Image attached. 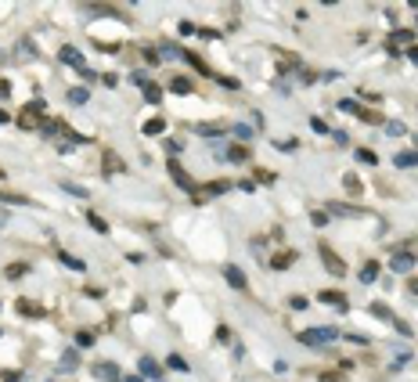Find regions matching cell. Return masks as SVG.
Listing matches in <instances>:
<instances>
[{
  "label": "cell",
  "mask_w": 418,
  "mask_h": 382,
  "mask_svg": "<svg viewBox=\"0 0 418 382\" xmlns=\"http://www.w3.org/2000/svg\"><path fill=\"white\" fill-rule=\"evenodd\" d=\"M332 339H339V332H335L332 325H324V328H306V332L296 335V343L310 346V350H317V346H324V343H332Z\"/></svg>",
  "instance_id": "6da1fadb"
},
{
  "label": "cell",
  "mask_w": 418,
  "mask_h": 382,
  "mask_svg": "<svg viewBox=\"0 0 418 382\" xmlns=\"http://www.w3.org/2000/svg\"><path fill=\"white\" fill-rule=\"evenodd\" d=\"M43 98H36V101H29L25 109H22V116H18V127L22 130H36V127H43Z\"/></svg>",
  "instance_id": "7a4b0ae2"
},
{
  "label": "cell",
  "mask_w": 418,
  "mask_h": 382,
  "mask_svg": "<svg viewBox=\"0 0 418 382\" xmlns=\"http://www.w3.org/2000/svg\"><path fill=\"white\" fill-rule=\"evenodd\" d=\"M321 263H324V270H328V274H335V278H343V274H346V263H343V259H339L328 246H321Z\"/></svg>",
  "instance_id": "3957f363"
},
{
  "label": "cell",
  "mask_w": 418,
  "mask_h": 382,
  "mask_svg": "<svg viewBox=\"0 0 418 382\" xmlns=\"http://www.w3.org/2000/svg\"><path fill=\"white\" fill-rule=\"evenodd\" d=\"M224 278H227L231 288H238V292H242V288H249V278H245V270L235 267V263H227V267H224Z\"/></svg>",
  "instance_id": "277c9868"
},
{
  "label": "cell",
  "mask_w": 418,
  "mask_h": 382,
  "mask_svg": "<svg viewBox=\"0 0 418 382\" xmlns=\"http://www.w3.org/2000/svg\"><path fill=\"white\" fill-rule=\"evenodd\" d=\"M94 379H101V382H123V375H119V368H116L112 361L94 364Z\"/></svg>",
  "instance_id": "5b68a950"
},
{
  "label": "cell",
  "mask_w": 418,
  "mask_h": 382,
  "mask_svg": "<svg viewBox=\"0 0 418 382\" xmlns=\"http://www.w3.org/2000/svg\"><path fill=\"white\" fill-rule=\"evenodd\" d=\"M404 43H411V29H393L390 40H386V51H390V54H400Z\"/></svg>",
  "instance_id": "8992f818"
},
{
  "label": "cell",
  "mask_w": 418,
  "mask_h": 382,
  "mask_svg": "<svg viewBox=\"0 0 418 382\" xmlns=\"http://www.w3.org/2000/svg\"><path fill=\"white\" fill-rule=\"evenodd\" d=\"M224 191H231V180H213V184H206V188H198V202H206V198H213V195H224Z\"/></svg>",
  "instance_id": "52a82bcc"
},
{
  "label": "cell",
  "mask_w": 418,
  "mask_h": 382,
  "mask_svg": "<svg viewBox=\"0 0 418 382\" xmlns=\"http://www.w3.org/2000/svg\"><path fill=\"white\" fill-rule=\"evenodd\" d=\"M58 58H61V62H65V65H72V69H80V72L87 69V65H83V54L76 51V47H69V43H65V47H61V51H58Z\"/></svg>",
  "instance_id": "ba28073f"
},
{
  "label": "cell",
  "mask_w": 418,
  "mask_h": 382,
  "mask_svg": "<svg viewBox=\"0 0 418 382\" xmlns=\"http://www.w3.org/2000/svg\"><path fill=\"white\" fill-rule=\"evenodd\" d=\"M169 177H173V180H177V184H180V188H188L191 195H198V188H195V180H191L188 173H184V170H180V162H169Z\"/></svg>",
  "instance_id": "9c48e42d"
},
{
  "label": "cell",
  "mask_w": 418,
  "mask_h": 382,
  "mask_svg": "<svg viewBox=\"0 0 418 382\" xmlns=\"http://www.w3.org/2000/svg\"><path fill=\"white\" fill-rule=\"evenodd\" d=\"M415 259H418V256H408V253H397V256L390 259V270H397V274H411V267H415Z\"/></svg>",
  "instance_id": "30bf717a"
},
{
  "label": "cell",
  "mask_w": 418,
  "mask_h": 382,
  "mask_svg": "<svg viewBox=\"0 0 418 382\" xmlns=\"http://www.w3.org/2000/svg\"><path fill=\"white\" fill-rule=\"evenodd\" d=\"M141 379H162V368H159V361H151V357H141Z\"/></svg>",
  "instance_id": "8fae6325"
},
{
  "label": "cell",
  "mask_w": 418,
  "mask_h": 382,
  "mask_svg": "<svg viewBox=\"0 0 418 382\" xmlns=\"http://www.w3.org/2000/svg\"><path fill=\"white\" fill-rule=\"evenodd\" d=\"M14 310H18L22 317H43L40 303H33V299H18V303H14Z\"/></svg>",
  "instance_id": "7c38bea8"
},
{
  "label": "cell",
  "mask_w": 418,
  "mask_h": 382,
  "mask_svg": "<svg viewBox=\"0 0 418 382\" xmlns=\"http://www.w3.org/2000/svg\"><path fill=\"white\" fill-rule=\"evenodd\" d=\"M400 170H415L418 166V151H397V159H393Z\"/></svg>",
  "instance_id": "4fadbf2b"
},
{
  "label": "cell",
  "mask_w": 418,
  "mask_h": 382,
  "mask_svg": "<svg viewBox=\"0 0 418 382\" xmlns=\"http://www.w3.org/2000/svg\"><path fill=\"white\" fill-rule=\"evenodd\" d=\"M169 94H191V80L188 76H173L169 80Z\"/></svg>",
  "instance_id": "5bb4252c"
},
{
  "label": "cell",
  "mask_w": 418,
  "mask_h": 382,
  "mask_svg": "<svg viewBox=\"0 0 418 382\" xmlns=\"http://www.w3.org/2000/svg\"><path fill=\"white\" fill-rule=\"evenodd\" d=\"M101 162H105V173H108V177L123 170V159L116 155V151H105V159H101Z\"/></svg>",
  "instance_id": "9a60e30c"
},
{
  "label": "cell",
  "mask_w": 418,
  "mask_h": 382,
  "mask_svg": "<svg viewBox=\"0 0 418 382\" xmlns=\"http://www.w3.org/2000/svg\"><path fill=\"white\" fill-rule=\"evenodd\" d=\"M375 278H379V263H375V259H368V263L361 267V281H364V285H371Z\"/></svg>",
  "instance_id": "2e32d148"
},
{
  "label": "cell",
  "mask_w": 418,
  "mask_h": 382,
  "mask_svg": "<svg viewBox=\"0 0 418 382\" xmlns=\"http://www.w3.org/2000/svg\"><path fill=\"white\" fill-rule=\"evenodd\" d=\"M317 299L321 303H332V307H339V310H346V296L343 292H321Z\"/></svg>",
  "instance_id": "e0dca14e"
},
{
  "label": "cell",
  "mask_w": 418,
  "mask_h": 382,
  "mask_svg": "<svg viewBox=\"0 0 418 382\" xmlns=\"http://www.w3.org/2000/svg\"><path fill=\"white\" fill-rule=\"evenodd\" d=\"M328 209L335 213V217H361V209H357V206H343V202H332Z\"/></svg>",
  "instance_id": "ac0fdd59"
},
{
  "label": "cell",
  "mask_w": 418,
  "mask_h": 382,
  "mask_svg": "<svg viewBox=\"0 0 418 382\" xmlns=\"http://www.w3.org/2000/svg\"><path fill=\"white\" fill-rule=\"evenodd\" d=\"M166 368H169V372H188V361H184L180 354H169V357H166Z\"/></svg>",
  "instance_id": "d6986e66"
},
{
  "label": "cell",
  "mask_w": 418,
  "mask_h": 382,
  "mask_svg": "<svg viewBox=\"0 0 418 382\" xmlns=\"http://www.w3.org/2000/svg\"><path fill=\"white\" fill-rule=\"evenodd\" d=\"M292 259H296V253H278V256L271 259V267H274V270H285V267L292 263Z\"/></svg>",
  "instance_id": "ffe728a7"
},
{
  "label": "cell",
  "mask_w": 418,
  "mask_h": 382,
  "mask_svg": "<svg viewBox=\"0 0 418 382\" xmlns=\"http://www.w3.org/2000/svg\"><path fill=\"white\" fill-rule=\"evenodd\" d=\"M198 133H206V137H224V133H227V127H224V123H213V127H209V123H202V127H198Z\"/></svg>",
  "instance_id": "44dd1931"
},
{
  "label": "cell",
  "mask_w": 418,
  "mask_h": 382,
  "mask_svg": "<svg viewBox=\"0 0 418 382\" xmlns=\"http://www.w3.org/2000/svg\"><path fill=\"white\" fill-rule=\"evenodd\" d=\"M227 159H231V162H245V159H249V148H245V144H235V148L227 151Z\"/></svg>",
  "instance_id": "7402d4cb"
},
{
  "label": "cell",
  "mask_w": 418,
  "mask_h": 382,
  "mask_svg": "<svg viewBox=\"0 0 418 382\" xmlns=\"http://www.w3.org/2000/svg\"><path fill=\"white\" fill-rule=\"evenodd\" d=\"M141 90H144V98H148V101H151V105H159V101H162V90H159V87H155V83H144V87H141Z\"/></svg>",
  "instance_id": "603a6c76"
},
{
  "label": "cell",
  "mask_w": 418,
  "mask_h": 382,
  "mask_svg": "<svg viewBox=\"0 0 418 382\" xmlns=\"http://www.w3.org/2000/svg\"><path fill=\"white\" fill-rule=\"evenodd\" d=\"M371 314H375L379 321H393V310L386 307V303H371Z\"/></svg>",
  "instance_id": "cb8c5ba5"
},
{
  "label": "cell",
  "mask_w": 418,
  "mask_h": 382,
  "mask_svg": "<svg viewBox=\"0 0 418 382\" xmlns=\"http://www.w3.org/2000/svg\"><path fill=\"white\" fill-rule=\"evenodd\" d=\"M87 98H90L87 87H72V90H69V101H72V105H87Z\"/></svg>",
  "instance_id": "d4e9b609"
},
{
  "label": "cell",
  "mask_w": 418,
  "mask_h": 382,
  "mask_svg": "<svg viewBox=\"0 0 418 382\" xmlns=\"http://www.w3.org/2000/svg\"><path fill=\"white\" fill-rule=\"evenodd\" d=\"M87 224H90V227H94V231H98V235H108V224H105V220L98 217V213H90V217H87Z\"/></svg>",
  "instance_id": "484cf974"
},
{
  "label": "cell",
  "mask_w": 418,
  "mask_h": 382,
  "mask_svg": "<svg viewBox=\"0 0 418 382\" xmlns=\"http://www.w3.org/2000/svg\"><path fill=\"white\" fill-rule=\"evenodd\" d=\"M357 119H364V123H371V127H379V123H382V116H379V112H371V109H361Z\"/></svg>",
  "instance_id": "4316f807"
},
{
  "label": "cell",
  "mask_w": 418,
  "mask_h": 382,
  "mask_svg": "<svg viewBox=\"0 0 418 382\" xmlns=\"http://www.w3.org/2000/svg\"><path fill=\"white\" fill-rule=\"evenodd\" d=\"M61 188H65L69 195H76V198H90V195H87V188H80V184H72V180H61Z\"/></svg>",
  "instance_id": "83f0119b"
},
{
  "label": "cell",
  "mask_w": 418,
  "mask_h": 382,
  "mask_svg": "<svg viewBox=\"0 0 418 382\" xmlns=\"http://www.w3.org/2000/svg\"><path fill=\"white\" fill-rule=\"evenodd\" d=\"M76 364H80V354H76V350H65V354H61V368H76Z\"/></svg>",
  "instance_id": "f1b7e54d"
},
{
  "label": "cell",
  "mask_w": 418,
  "mask_h": 382,
  "mask_svg": "<svg viewBox=\"0 0 418 382\" xmlns=\"http://www.w3.org/2000/svg\"><path fill=\"white\" fill-rule=\"evenodd\" d=\"M166 130V123H162V119H148V123H144V133L151 137V133H162Z\"/></svg>",
  "instance_id": "f546056e"
},
{
  "label": "cell",
  "mask_w": 418,
  "mask_h": 382,
  "mask_svg": "<svg viewBox=\"0 0 418 382\" xmlns=\"http://www.w3.org/2000/svg\"><path fill=\"white\" fill-rule=\"evenodd\" d=\"M58 259H61L65 267H72V270H83V259H76V256H69V253H61Z\"/></svg>",
  "instance_id": "4dcf8cb0"
},
{
  "label": "cell",
  "mask_w": 418,
  "mask_h": 382,
  "mask_svg": "<svg viewBox=\"0 0 418 382\" xmlns=\"http://www.w3.org/2000/svg\"><path fill=\"white\" fill-rule=\"evenodd\" d=\"M357 159L368 162V166H375V162H379V155H375V151H368V148H357Z\"/></svg>",
  "instance_id": "1f68e13d"
},
{
  "label": "cell",
  "mask_w": 418,
  "mask_h": 382,
  "mask_svg": "<svg viewBox=\"0 0 418 382\" xmlns=\"http://www.w3.org/2000/svg\"><path fill=\"white\" fill-rule=\"evenodd\" d=\"M339 109H343V112H346V116H357V112H361V105H357V101H350V98H346V101H339Z\"/></svg>",
  "instance_id": "d6a6232c"
},
{
  "label": "cell",
  "mask_w": 418,
  "mask_h": 382,
  "mask_svg": "<svg viewBox=\"0 0 418 382\" xmlns=\"http://www.w3.org/2000/svg\"><path fill=\"white\" fill-rule=\"evenodd\" d=\"M310 224H314V227H324V224H328V213L314 209V213H310Z\"/></svg>",
  "instance_id": "836d02e7"
},
{
  "label": "cell",
  "mask_w": 418,
  "mask_h": 382,
  "mask_svg": "<svg viewBox=\"0 0 418 382\" xmlns=\"http://www.w3.org/2000/svg\"><path fill=\"white\" fill-rule=\"evenodd\" d=\"M76 346H94V335L90 332H76Z\"/></svg>",
  "instance_id": "e575fe53"
},
{
  "label": "cell",
  "mask_w": 418,
  "mask_h": 382,
  "mask_svg": "<svg viewBox=\"0 0 418 382\" xmlns=\"http://www.w3.org/2000/svg\"><path fill=\"white\" fill-rule=\"evenodd\" d=\"M346 191H350V195H361V180H357V177H353V173L346 177Z\"/></svg>",
  "instance_id": "d590c367"
},
{
  "label": "cell",
  "mask_w": 418,
  "mask_h": 382,
  "mask_svg": "<svg viewBox=\"0 0 418 382\" xmlns=\"http://www.w3.org/2000/svg\"><path fill=\"white\" fill-rule=\"evenodd\" d=\"M162 58H184V51H177L173 43H162Z\"/></svg>",
  "instance_id": "8d00e7d4"
},
{
  "label": "cell",
  "mask_w": 418,
  "mask_h": 382,
  "mask_svg": "<svg viewBox=\"0 0 418 382\" xmlns=\"http://www.w3.org/2000/svg\"><path fill=\"white\" fill-rule=\"evenodd\" d=\"M29 267L25 263H14V267H7V278H22V274H25Z\"/></svg>",
  "instance_id": "74e56055"
},
{
  "label": "cell",
  "mask_w": 418,
  "mask_h": 382,
  "mask_svg": "<svg viewBox=\"0 0 418 382\" xmlns=\"http://www.w3.org/2000/svg\"><path fill=\"white\" fill-rule=\"evenodd\" d=\"M321 382H346V375H335V372H321Z\"/></svg>",
  "instance_id": "f35d334b"
},
{
  "label": "cell",
  "mask_w": 418,
  "mask_h": 382,
  "mask_svg": "<svg viewBox=\"0 0 418 382\" xmlns=\"http://www.w3.org/2000/svg\"><path fill=\"white\" fill-rule=\"evenodd\" d=\"M235 137H242V141H249V137H253V130H249V127H242V123H238V127H235Z\"/></svg>",
  "instance_id": "ab89813d"
},
{
  "label": "cell",
  "mask_w": 418,
  "mask_h": 382,
  "mask_svg": "<svg viewBox=\"0 0 418 382\" xmlns=\"http://www.w3.org/2000/svg\"><path fill=\"white\" fill-rule=\"evenodd\" d=\"M310 127H314L317 133H328V127H324V119H321V116H314V119H310Z\"/></svg>",
  "instance_id": "60d3db41"
},
{
  "label": "cell",
  "mask_w": 418,
  "mask_h": 382,
  "mask_svg": "<svg viewBox=\"0 0 418 382\" xmlns=\"http://www.w3.org/2000/svg\"><path fill=\"white\" fill-rule=\"evenodd\" d=\"M386 130H390L393 137H400V133H404V123H397V119H393V123H386Z\"/></svg>",
  "instance_id": "b9f144b4"
},
{
  "label": "cell",
  "mask_w": 418,
  "mask_h": 382,
  "mask_svg": "<svg viewBox=\"0 0 418 382\" xmlns=\"http://www.w3.org/2000/svg\"><path fill=\"white\" fill-rule=\"evenodd\" d=\"M393 325H397L400 335H411V325H408V321H397V317H393Z\"/></svg>",
  "instance_id": "7bdbcfd3"
},
{
  "label": "cell",
  "mask_w": 418,
  "mask_h": 382,
  "mask_svg": "<svg viewBox=\"0 0 418 382\" xmlns=\"http://www.w3.org/2000/svg\"><path fill=\"white\" fill-rule=\"evenodd\" d=\"M180 148H184V141H166V151H169V155H177Z\"/></svg>",
  "instance_id": "ee69618b"
},
{
  "label": "cell",
  "mask_w": 418,
  "mask_h": 382,
  "mask_svg": "<svg viewBox=\"0 0 418 382\" xmlns=\"http://www.w3.org/2000/svg\"><path fill=\"white\" fill-rule=\"evenodd\" d=\"M346 339H350V343H361V346H364V343H368V335H361V332H350Z\"/></svg>",
  "instance_id": "f6af8a7d"
},
{
  "label": "cell",
  "mask_w": 418,
  "mask_h": 382,
  "mask_svg": "<svg viewBox=\"0 0 418 382\" xmlns=\"http://www.w3.org/2000/svg\"><path fill=\"white\" fill-rule=\"evenodd\" d=\"M177 29H180V36H191V33H195V25H191V22H180Z\"/></svg>",
  "instance_id": "bcb514c9"
},
{
  "label": "cell",
  "mask_w": 418,
  "mask_h": 382,
  "mask_svg": "<svg viewBox=\"0 0 418 382\" xmlns=\"http://www.w3.org/2000/svg\"><path fill=\"white\" fill-rule=\"evenodd\" d=\"M332 137H335V144H343V148H346V144H350V137H346V133H343V130H335V133H332Z\"/></svg>",
  "instance_id": "7dc6e473"
},
{
  "label": "cell",
  "mask_w": 418,
  "mask_h": 382,
  "mask_svg": "<svg viewBox=\"0 0 418 382\" xmlns=\"http://www.w3.org/2000/svg\"><path fill=\"white\" fill-rule=\"evenodd\" d=\"M256 180H260V184H271V180H274V177H271L267 170H256Z\"/></svg>",
  "instance_id": "c3c4849f"
},
{
  "label": "cell",
  "mask_w": 418,
  "mask_h": 382,
  "mask_svg": "<svg viewBox=\"0 0 418 382\" xmlns=\"http://www.w3.org/2000/svg\"><path fill=\"white\" fill-rule=\"evenodd\" d=\"M278 151H296V141H278Z\"/></svg>",
  "instance_id": "681fc988"
},
{
  "label": "cell",
  "mask_w": 418,
  "mask_h": 382,
  "mask_svg": "<svg viewBox=\"0 0 418 382\" xmlns=\"http://www.w3.org/2000/svg\"><path fill=\"white\" fill-rule=\"evenodd\" d=\"M404 54H408V58H411V62H415V65H418V47H415V43H411V47H408V51H404Z\"/></svg>",
  "instance_id": "f907efd6"
},
{
  "label": "cell",
  "mask_w": 418,
  "mask_h": 382,
  "mask_svg": "<svg viewBox=\"0 0 418 382\" xmlns=\"http://www.w3.org/2000/svg\"><path fill=\"white\" fill-rule=\"evenodd\" d=\"M7 94H11V83H7V80H0V98H7Z\"/></svg>",
  "instance_id": "816d5d0a"
},
{
  "label": "cell",
  "mask_w": 418,
  "mask_h": 382,
  "mask_svg": "<svg viewBox=\"0 0 418 382\" xmlns=\"http://www.w3.org/2000/svg\"><path fill=\"white\" fill-rule=\"evenodd\" d=\"M18 379H22L18 372H4V382H18Z\"/></svg>",
  "instance_id": "f5cc1de1"
},
{
  "label": "cell",
  "mask_w": 418,
  "mask_h": 382,
  "mask_svg": "<svg viewBox=\"0 0 418 382\" xmlns=\"http://www.w3.org/2000/svg\"><path fill=\"white\" fill-rule=\"evenodd\" d=\"M408 292H411V296H418V278H411V281H408Z\"/></svg>",
  "instance_id": "db71d44e"
},
{
  "label": "cell",
  "mask_w": 418,
  "mask_h": 382,
  "mask_svg": "<svg viewBox=\"0 0 418 382\" xmlns=\"http://www.w3.org/2000/svg\"><path fill=\"white\" fill-rule=\"evenodd\" d=\"M123 382H144L141 375H127V379H123Z\"/></svg>",
  "instance_id": "11a10c76"
},
{
  "label": "cell",
  "mask_w": 418,
  "mask_h": 382,
  "mask_svg": "<svg viewBox=\"0 0 418 382\" xmlns=\"http://www.w3.org/2000/svg\"><path fill=\"white\" fill-rule=\"evenodd\" d=\"M7 119H11V116H7V112H4V109H0V123H7Z\"/></svg>",
  "instance_id": "9f6ffc18"
},
{
  "label": "cell",
  "mask_w": 418,
  "mask_h": 382,
  "mask_svg": "<svg viewBox=\"0 0 418 382\" xmlns=\"http://www.w3.org/2000/svg\"><path fill=\"white\" fill-rule=\"evenodd\" d=\"M4 177H7V170H0V180H4Z\"/></svg>",
  "instance_id": "6f0895ef"
},
{
  "label": "cell",
  "mask_w": 418,
  "mask_h": 382,
  "mask_svg": "<svg viewBox=\"0 0 418 382\" xmlns=\"http://www.w3.org/2000/svg\"><path fill=\"white\" fill-rule=\"evenodd\" d=\"M415 29H418V22H415Z\"/></svg>",
  "instance_id": "680465c9"
}]
</instances>
